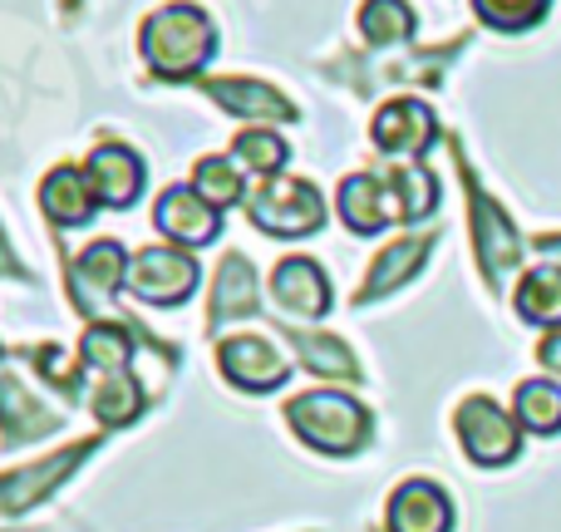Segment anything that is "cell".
<instances>
[{"label": "cell", "mask_w": 561, "mask_h": 532, "mask_svg": "<svg viewBox=\"0 0 561 532\" xmlns=\"http://www.w3.org/2000/svg\"><path fill=\"white\" fill-rule=\"evenodd\" d=\"M84 178L94 188L99 203L108 207H134L144 193V158L124 144H99L84 163Z\"/></svg>", "instance_id": "obj_17"}, {"label": "cell", "mask_w": 561, "mask_h": 532, "mask_svg": "<svg viewBox=\"0 0 561 532\" xmlns=\"http://www.w3.org/2000/svg\"><path fill=\"white\" fill-rule=\"evenodd\" d=\"M0 355H5V350H0Z\"/></svg>", "instance_id": "obj_34"}, {"label": "cell", "mask_w": 561, "mask_h": 532, "mask_svg": "<svg viewBox=\"0 0 561 532\" xmlns=\"http://www.w3.org/2000/svg\"><path fill=\"white\" fill-rule=\"evenodd\" d=\"M355 25H359V35H365L369 49H389V45H404L409 49L419 15H414V5H409V0H365Z\"/></svg>", "instance_id": "obj_25"}, {"label": "cell", "mask_w": 561, "mask_h": 532, "mask_svg": "<svg viewBox=\"0 0 561 532\" xmlns=\"http://www.w3.org/2000/svg\"><path fill=\"white\" fill-rule=\"evenodd\" d=\"M94 207H99V197H94V188H89V178L69 163H59L55 173L39 183V213L55 227H84L89 217H94Z\"/></svg>", "instance_id": "obj_20"}, {"label": "cell", "mask_w": 561, "mask_h": 532, "mask_svg": "<svg viewBox=\"0 0 561 532\" xmlns=\"http://www.w3.org/2000/svg\"><path fill=\"white\" fill-rule=\"evenodd\" d=\"M104 439H108V429H99V434L79 439V444L59 449V454L35 459V464H25V468L0 474V518H20V513H30V508H39L59 484H65V478L79 474L84 459H94L99 449H104Z\"/></svg>", "instance_id": "obj_6"}, {"label": "cell", "mask_w": 561, "mask_h": 532, "mask_svg": "<svg viewBox=\"0 0 561 532\" xmlns=\"http://www.w3.org/2000/svg\"><path fill=\"white\" fill-rule=\"evenodd\" d=\"M428 252H434V233H409V237H399V242H389L385 252L369 262L365 286L355 291V306H369V301H379V296H389V291H399L419 267H424Z\"/></svg>", "instance_id": "obj_19"}, {"label": "cell", "mask_w": 561, "mask_h": 532, "mask_svg": "<svg viewBox=\"0 0 561 532\" xmlns=\"http://www.w3.org/2000/svg\"><path fill=\"white\" fill-rule=\"evenodd\" d=\"M207 99L227 109L232 118H256V124H296V104H290L280 89L262 84V79H247V75H232V79H197Z\"/></svg>", "instance_id": "obj_15"}, {"label": "cell", "mask_w": 561, "mask_h": 532, "mask_svg": "<svg viewBox=\"0 0 561 532\" xmlns=\"http://www.w3.org/2000/svg\"><path fill=\"white\" fill-rule=\"evenodd\" d=\"M272 301L280 316H296V320H320L330 310V281L325 271L306 257H286L272 271Z\"/></svg>", "instance_id": "obj_18"}, {"label": "cell", "mask_w": 561, "mask_h": 532, "mask_svg": "<svg viewBox=\"0 0 561 532\" xmlns=\"http://www.w3.org/2000/svg\"><path fill=\"white\" fill-rule=\"evenodd\" d=\"M335 207H340V223H345L355 237H375V233H385L389 223H404V213H399V197L389 193V183L379 178V168L340 178Z\"/></svg>", "instance_id": "obj_13"}, {"label": "cell", "mask_w": 561, "mask_h": 532, "mask_svg": "<svg viewBox=\"0 0 561 532\" xmlns=\"http://www.w3.org/2000/svg\"><path fill=\"white\" fill-rule=\"evenodd\" d=\"M280 336L296 346V360L320 380H350L359 385V360L345 340L335 336H316V330H300V326H280Z\"/></svg>", "instance_id": "obj_21"}, {"label": "cell", "mask_w": 561, "mask_h": 532, "mask_svg": "<svg viewBox=\"0 0 561 532\" xmlns=\"http://www.w3.org/2000/svg\"><path fill=\"white\" fill-rule=\"evenodd\" d=\"M537 365H542L547 375H557V380H561V326L542 336V346H537Z\"/></svg>", "instance_id": "obj_31"}, {"label": "cell", "mask_w": 561, "mask_h": 532, "mask_svg": "<svg viewBox=\"0 0 561 532\" xmlns=\"http://www.w3.org/2000/svg\"><path fill=\"white\" fill-rule=\"evenodd\" d=\"M232 154H237L232 163L247 168V173H256V178H280V168L290 163V148L280 144L272 128H247V134H237Z\"/></svg>", "instance_id": "obj_28"}, {"label": "cell", "mask_w": 561, "mask_h": 532, "mask_svg": "<svg viewBox=\"0 0 561 532\" xmlns=\"http://www.w3.org/2000/svg\"><path fill=\"white\" fill-rule=\"evenodd\" d=\"M138 45H144V59L158 79H197L217 49V25L207 20L203 5L173 0L144 20Z\"/></svg>", "instance_id": "obj_1"}, {"label": "cell", "mask_w": 561, "mask_h": 532, "mask_svg": "<svg viewBox=\"0 0 561 532\" xmlns=\"http://www.w3.org/2000/svg\"><path fill=\"white\" fill-rule=\"evenodd\" d=\"M217 370L227 375V385L247 389V395H272L286 385L290 360L266 336H232L217 346Z\"/></svg>", "instance_id": "obj_10"}, {"label": "cell", "mask_w": 561, "mask_h": 532, "mask_svg": "<svg viewBox=\"0 0 561 532\" xmlns=\"http://www.w3.org/2000/svg\"><path fill=\"white\" fill-rule=\"evenodd\" d=\"M513 306H517V316H523L527 326H547V330H557V326H561V267L547 262V267L523 271Z\"/></svg>", "instance_id": "obj_24"}, {"label": "cell", "mask_w": 561, "mask_h": 532, "mask_svg": "<svg viewBox=\"0 0 561 532\" xmlns=\"http://www.w3.org/2000/svg\"><path fill=\"white\" fill-rule=\"evenodd\" d=\"M69 425L65 409L45 405L35 389H25V380L15 370H0V449H20L30 439H49Z\"/></svg>", "instance_id": "obj_9"}, {"label": "cell", "mask_w": 561, "mask_h": 532, "mask_svg": "<svg viewBox=\"0 0 561 532\" xmlns=\"http://www.w3.org/2000/svg\"><path fill=\"white\" fill-rule=\"evenodd\" d=\"M247 217L266 237H310L325 227V203L306 178H262L247 193Z\"/></svg>", "instance_id": "obj_4"}, {"label": "cell", "mask_w": 561, "mask_h": 532, "mask_svg": "<svg viewBox=\"0 0 561 532\" xmlns=\"http://www.w3.org/2000/svg\"><path fill=\"white\" fill-rule=\"evenodd\" d=\"M552 0H473V15L497 35H523V30L542 25Z\"/></svg>", "instance_id": "obj_30"}, {"label": "cell", "mask_w": 561, "mask_h": 532, "mask_svg": "<svg viewBox=\"0 0 561 532\" xmlns=\"http://www.w3.org/2000/svg\"><path fill=\"white\" fill-rule=\"evenodd\" d=\"M153 227L173 247H207V242H217V233H222V213H217V207L207 203L197 188L173 183V188H163V193H158Z\"/></svg>", "instance_id": "obj_11"}, {"label": "cell", "mask_w": 561, "mask_h": 532, "mask_svg": "<svg viewBox=\"0 0 561 532\" xmlns=\"http://www.w3.org/2000/svg\"><path fill=\"white\" fill-rule=\"evenodd\" d=\"M89 405H94V419H99L104 429L134 425V419L148 409L144 380H138L134 370H118V375H99V389L89 395Z\"/></svg>", "instance_id": "obj_22"}, {"label": "cell", "mask_w": 561, "mask_h": 532, "mask_svg": "<svg viewBox=\"0 0 561 532\" xmlns=\"http://www.w3.org/2000/svg\"><path fill=\"white\" fill-rule=\"evenodd\" d=\"M128 281V252L124 242L114 237H99L89 242L84 252L69 262L65 271V291H69V306L94 326V320H114V291Z\"/></svg>", "instance_id": "obj_5"}, {"label": "cell", "mask_w": 561, "mask_h": 532, "mask_svg": "<svg viewBox=\"0 0 561 532\" xmlns=\"http://www.w3.org/2000/svg\"><path fill=\"white\" fill-rule=\"evenodd\" d=\"M513 419L527 434H561V385L557 380H523L513 389Z\"/></svg>", "instance_id": "obj_26"}, {"label": "cell", "mask_w": 561, "mask_h": 532, "mask_svg": "<svg viewBox=\"0 0 561 532\" xmlns=\"http://www.w3.org/2000/svg\"><path fill=\"white\" fill-rule=\"evenodd\" d=\"M128 291H134L144 306H183L197 291V262L183 247H144V252L128 262Z\"/></svg>", "instance_id": "obj_8"}, {"label": "cell", "mask_w": 561, "mask_h": 532, "mask_svg": "<svg viewBox=\"0 0 561 532\" xmlns=\"http://www.w3.org/2000/svg\"><path fill=\"white\" fill-rule=\"evenodd\" d=\"M0 276H25V267H20V257L10 252L5 233H0Z\"/></svg>", "instance_id": "obj_32"}, {"label": "cell", "mask_w": 561, "mask_h": 532, "mask_svg": "<svg viewBox=\"0 0 561 532\" xmlns=\"http://www.w3.org/2000/svg\"><path fill=\"white\" fill-rule=\"evenodd\" d=\"M193 188L217 207V213H222V207L247 203L242 168H237L232 158H197V163H193Z\"/></svg>", "instance_id": "obj_29"}, {"label": "cell", "mask_w": 561, "mask_h": 532, "mask_svg": "<svg viewBox=\"0 0 561 532\" xmlns=\"http://www.w3.org/2000/svg\"><path fill=\"white\" fill-rule=\"evenodd\" d=\"M533 252H542V257H552V262H561V233H542L533 242Z\"/></svg>", "instance_id": "obj_33"}, {"label": "cell", "mask_w": 561, "mask_h": 532, "mask_svg": "<svg viewBox=\"0 0 561 532\" xmlns=\"http://www.w3.org/2000/svg\"><path fill=\"white\" fill-rule=\"evenodd\" d=\"M262 316V281L247 252H227L217 262V281H213V306H207V330H222L227 320H247Z\"/></svg>", "instance_id": "obj_14"}, {"label": "cell", "mask_w": 561, "mask_h": 532, "mask_svg": "<svg viewBox=\"0 0 561 532\" xmlns=\"http://www.w3.org/2000/svg\"><path fill=\"white\" fill-rule=\"evenodd\" d=\"M454 429H458L463 454L473 459L478 468H503L523 454V425L488 395H468L463 405L454 409Z\"/></svg>", "instance_id": "obj_7"}, {"label": "cell", "mask_w": 561, "mask_h": 532, "mask_svg": "<svg viewBox=\"0 0 561 532\" xmlns=\"http://www.w3.org/2000/svg\"><path fill=\"white\" fill-rule=\"evenodd\" d=\"M454 163H458V178H463V188H468V227H473L478 267H483L488 286L503 291L507 276L523 267V233H517L513 217L497 207V197L478 183L473 163L463 158V138H454Z\"/></svg>", "instance_id": "obj_3"}, {"label": "cell", "mask_w": 561, "mask_h": 532, "mask_svg": "<svg viewBox=\"0 0 561 532\" xmlns=\"http://www.w3.org/2000/svg\"><path fill=\"white\" fill-rule=\"evenodd\" d=\"M379 178H385L389 193L399 197V213H404V223H419V217H428L438 207V178L428 173V168H419V163L379 168Z\"/></svg>", "instance_id": "obj_27"}, {"label": "cell", "mask_w": 561, "mask_h": 532, "mask_svg": "<svg viewBox=\"0 0 561 532\" xmlns=\"http://www.w3.org/2000/svg\"><path fill=\"white\" fill-rule=\"evenodd\" d=\"M286 425L296 429L300 444H310L316 454L330 459H350L369 444L375 419L345 389H306V395L286 399Z\"/></svg>", "instance_id": "obj_2"}, {"label": "cell", "mask_w": 561, "mask_h": 532, "mask_svg": "<svg viewBox=\"0 0 561 532\" xmlns=\"http://www.w3.org/2000/svg\"><path fill=\"white\" fill-rule=\"evenodd\" d=\"M134 326H118V320H94L79 336V360L84 370H99V375H118V370H134Z\"/></svg>", "instance_id": "obj_23"}, {"label": "cell", "mask_w": 561, "mask_h": 532, "mask_svg": "<svg viewBox=\"0 0 561 532\" xmlns=\"http://www.w3.org/2000/svg\"><path fill=\"white\" fill-rule=\"evenodd\" d=\"M385 528L389 532H454V503L438 484L428 478H404L389 494L385 508Z\"/></svg>", "instance_id": "obj_16"}, {"label": "cell", "mask_w": 561, "mask_h": 532, "mask_svg": "<svg viewBox=\"0 0 561 532\" xmlns=\"http://www.w3.org/2000/svg\"><path fill=\"white\" fill-rule=\"evenodd\" d=\"M369 138L379 154L389 158H419L438 138V118L424 99H389L375 118H369Z\"/></svg>", "instance_id": "obj_12"}]
</instances>
